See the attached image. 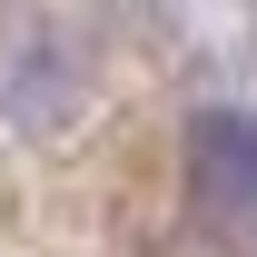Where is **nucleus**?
Returning <instances> with one entry per match:
<instances>
[{
  "label": "nucleus",
  "mask_w": 257,
  "mask_h": 257,
  "mask_svg": "<svg viewBox=\"0 0 257 257\" xmlns=\"http://www.w3.org/2000/svg\"><path fill=\"white\" fill-rule=\"evenodd\" d=\"M79 99H89V60L60 30H20L0 50V119L20 128V139H60L79 119Z\"/></svg>",
  "instance_id": "nucleus-2"
},
{
  "label": "nucleus",
  "mask_w": 257,
  "mask_h": 257,
  "mask_svg": "<svg viewBox=\"0 0 257 257\" xmlns=\"http://www.w3.org/2000/svg\"><path fill=\"white\" fill-rule=\"evenodd\" d=\"M178 168H188V198H198L208 227L257 237V119H247V109H198Z\"/></svg>",
  "instance_id": "nucleus-1"
}]
</instances>
